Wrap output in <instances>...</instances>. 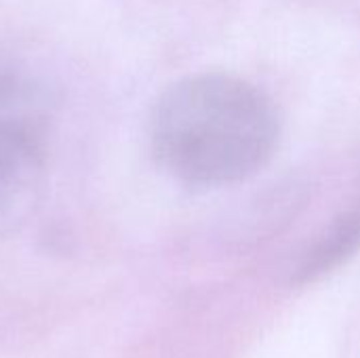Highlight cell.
I'll return each mask as SVG.
<instances>
[{"instance_id": "obj_1", "label": "cell", "mask_w": 360, "mask_h": 358, "mask_svg": "<svg viewBox=\"0 0 360 358\" xmlns=\"http://www.w3.org/2000/svg\"><path fill=\"white\" fill-rule=\"evenodd\" d=\"M278 139L272 99L249 80L224 72L175 80L148 118L156 167L192 188H219L257 175L272 160Z\"/></svg>"}, {"instance_id": "obj_2", "label": "cell", "mask_w": 360, "mask_h": 358, "mask_svg": "<svg viewBox=\"0 0 360 358\" xmlns=\"http://www.w3.org/2000/svg\"><path fill=\"white\" fill-rule=\"evenodd\" d=\"M49 93L0 97V238L21 232L46 186Z\"/></svg>"}, {"instance_id": "obj_3", "label": "cell", "mask_w": 360, "mask_h": 358, "mask_svg": "<svg viewBox=\"0 0 360 358\" xmlns=\"http://www.w3.org/2000/svg\"><path fill=\"white\" fill-rule=\"evenodd\" d=\"M360 249V211L338 224L325 241L316 245L312 253L302 262L297 272V283H312L323 274H329L352 257Z\"/></svg>"}]
</instances>
